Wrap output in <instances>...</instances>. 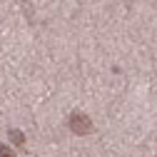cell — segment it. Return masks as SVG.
I'll return each mask as SVG.
<instances>
[{"instance_id":"1","label":"cell","mask_w":157,"mask_h":157,"mask_svg":"<svg viewBox=\"0 0 157 157\" xmlns=\"http://www.w3.org/2000/svg\"><path fill=\"white\" fill-rule=\"evenodd\" d=\"M0 157H13V155L8 152V147H3V145H0Z\"/></svg>"}]
</instances>
